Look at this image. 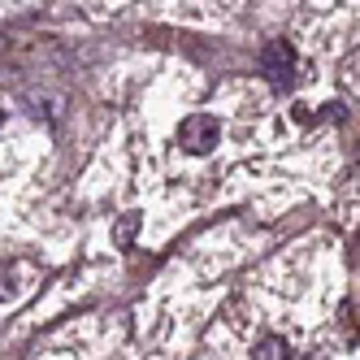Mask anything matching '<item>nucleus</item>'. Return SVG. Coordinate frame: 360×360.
<instances>
[{"label":"nucleus","mask_w":360,"mask_h":360,"mask_svg":"<svg viewBox=\"0 0 360 360\" xmlns=\"http://www.w3.org/2000/svg\"><path fill=\"white\" fill-rule=\"evenodd\" d=\"M252 356L256 360H278V356H291V347H287V339H261Z\"/></svg>","instance_id":"obj_3"},{"label":"nucleus","mask_w":360,"mask_h":360,"mask_svg":"<svg viewBox=\"0 0 360 360\" xmlns=\"http://www.w3.org/2000/svg\"><path fill=\"white\" fill-rule=\"evenodd\" d=\"M221 143V122L213 113H191L178 126V148L191 152V157H209V152Z\"/></svg>","instance_id":"obj_1"},{"label":"nucleus","mask_w":360,"mask_h":360,"mask_svg":"<svg viewBox=\"0 0 360 360\" xmlns=\"http://www.w3.org/2000/svg\"><path fill=\"white\" fill-rule=\"evenodd\" d=\"M135 230H139V213H131V217H122V226H117V243H122V248H131V239H135Z\"/></svg>","instance_id":"obj_4"},{"label":"nucleus","mask_w":360,"mask_h":360,"mask_svg":"<svg viewBox=\"0 0 360 360\" xmlns=\"http://www.w3.org/2000/svg\"><path fill=\"white\" fill-rule=\"evenodd\" d=\"M261 70H265V79L274 87H291V74H295V48L287 39H274L265 53H261Z\"/></svg>","instance_id":"obj_2"},{"label":"nucleus","mask_w":360,"mask_h":360,"mask_svg":"<svg viewBox=\"0 0 360 360\" xmlns=\"http://www.w3.org/2000/svg\"><path fill=\"white\" fill-rule=\"evenodd\" d=\"M13 295H18V274L0 269V300H13Z\"/></svg>","instance_id":"obj_5"},{"label":"nucleus","mask_w":360,"mask_h":360,"mask_svg":"<svg viewBox=\"0 0 360 360\" xmlns=\"http://www.w3.org/2000/svg\"><path fill=\"white\" fill-rule=\"evenodd\" d=\"M0 122H5V109H0Z\"/></svg>","instance_id":"obj_6"}]
</instances>
